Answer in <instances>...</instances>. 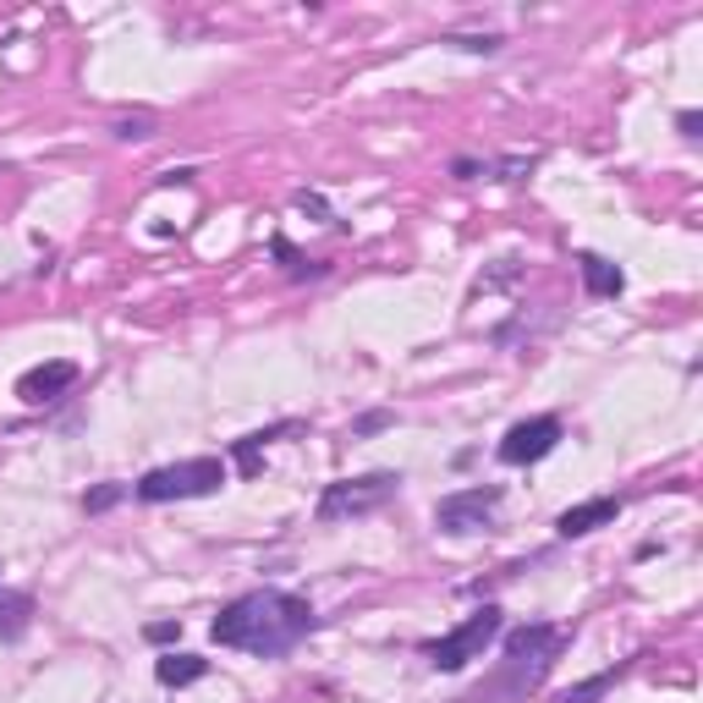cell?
I'll use <instances>...</instances> for the list:
<instances>
[{
    "label": "cell",
    "mask_w": 703,
    "mask_h": 703,
    "mask_svg": "<svg viewBox=\"0 0 703 703\" xmlns=\"http://www.w3.org/2000/svg\"><path fill=\"white\" fill-rule=\"evenodd\" d=\"M111 132H116L122 143H143V138H154V116H122Z\"/></svg>",
    "instance_id": "17"
},
{
    "label": "cell",
    "mask_w": 703,
    "mask_h": 703,
    "mask_svg": "<svg viewBox=\"0 0 703 703\" xmlns=\"http://www.w3.org/2000/svg\"><path fill=\"white\" fill-rule=\"evenodd\" d=\"M302 429H308L302 418H280V424H269V429H253V435L231 440V462H237V473H242V479H258L264 451H269L275 440H286V435H302Z\"/></svg>",
    "instance_id": "10"
},
{
    "label": "cell",
    "mask_w": 703,
    "mask_h": 703,
    "mask_svg": "<svg viewBox=\"0 0 703 703\" xmlns=\"http://www.w3.org/2000/svg\"><path fill=\"white\" fill-rule=\"evenodd\" d=\"M402 495V473H364V479H335L319 495V522H352V517H374Z\"/></svg>",
    "instance_id": "5"
},
{
    "label": "cell",
    "mask_w": 703,
    "mask_h": 703,
    "mask_svg": "<svg viewBox=\"0 0 703 703\" xmlns=\"http://www.w3.org/2000/svg\"><path fill=\"white\" fill-rule=\"evenodd\" d=\"M143 637H149V643H176V637H182V621H149Z\"/></svg>",
    "instance_id": "20"
},
{
    "label": "cell",
    "mask_w": 703,
    "mask_h": 703,
    "mask_svg": "<svg viewBox=\"0 0 703 703\" xmlns=\"http://www.w3.org/2000/svg\"><path fill=\"white\" fill-rule=\"evenodd\" d=\"M269 253H275V258L286 264V275H291V280H302V275H308V280L330 275V264H324V258H302V253H297V247H291L286 237H275V242H269Z\"/></svg>",
    "instance_id": "14"
},
{
    "label": "cell",
    "mask_w": 703,
    "mask_h": 703,
    "mask_svg": "<svg viewBox=\"0 0 703 703\" xmlns=\"http://www.w3.org/2000/svg\"><path fill=\"white\" fill-rule=\"evenodd\" d=\"M561 440H566V424H561L555 413H539V418L511 424V429L500 435L495 457H500L506 468H533V462H544V457H550Z\"/></svg>",
    "instance_id": "7"
},
{
    "label": "cell",
    "mask_w": 703,
    "mask_h": 703,
    "mask_svg": "<svg viewBox=\"0 0 703 703\" xmlns=\"http://www.w3.org/2000/svg\"><path fill=\"white\" fill-rule=\"evenodd\" d=\"M78 364L72 358H50V364H34L28 374H18V396L28 402V407H50V402H61L72 385H78Z\"/></svg>",
    "instance_id": "8"
},
{
    "label": "cell",
    "mask_w": 703,
    "mask_h": 703,
    "mask_svg": "<svg viewBox=\"0 0 703 703\" xmlns=\"http://www.w3.org/2000/svg\"><path fill=\"white\" fill-rule=\"evenodd\" d=\"M676 127H681V138H698L703 116H698V111H681V116H676Z\"/></svg>",
    "instance_id": "22"
},
{
    "label": "cell",
    "mask_w": 703,
    "mask_h": 703,
    "mask_svg": "<svg viewBox=\"0 0 703 703\" xmlns=\"http://www.w3.org/2000/svg\"><path fill=\"white\" fill-rule=\"evenodd\" d=\"M391 424H396V413H391V407H374V413H364V418H352V440L380 435V429H391Z\"/></svg>",
    "instance_id": "18"
},
{
    "label": "cell",
    "mask_w": 703,
    "mask_h": 703,
    "mask_svg": "<svg viewBox=\"0 0 703 703\" xmlns=\"http://www.w3.org/2000/svg\"><path fill=\"white\" fill-rule=\"evenodd\" d=\"M500 632H506V621H500V604H479V610H473V615H462L451 632L429 637V643H424V659H429L435 670L457 676V670H468L473 659H484V648H489Z\"/></svg>",
    "instance_id": "4"
},
{
    "label": "cell",
    "mask_w": 703,
    "mask_h": 703,
    "mask_svg": "<svg viewBox=\"0 0 703 703\" xmlns=\"http://www.w3.org/2000/svg\"><path fill=\"white\" fill-rule=\"evenodd\" d=\"M500 484H473V489H457V495H440L435 500V528L451 533V539H468V533H484L500 511Z\"/></svg>",
    "instance_id": "6"
},
{
    "label": "cell",
    "mask_w": 703,
    "mask_h": 703,
    "mask_svg": "<svg viewBox=\"0 0 703 703\" xmlns=\"http://www.w3.org/2000/svg\"><path fill=\"white\" fill-rule=\"evenodd\" d=\"M209 676V659L204 654H160L154 659V681L160 687H193Z\"/></svg>",
    "instance_id": "12"
},
{
    "label": "cell",
    "mask_w": 703,
    "mask_h": 703,
    "mask_svg": "<svg viewBox=\"0 0 703 703\" xmlns=\"http://www.w3.org/2000/svg\"><path fill=\"white\" fill-rule=\"evenodd\" d=\"M615 517H621V495H593V500L566 506V511L555 517V533H561V539H588V533L610 528Z\"/></svg>",
    "instance_id": "9"
},
{
    "label": "cell",
    "mask_w": 703,
    "mask_h": 703,
    "mask_svg": "<svg viewBox=\"0 0 703 703\" xmlns=\"http://www.w3.org/2000/svg\"><path fill=\"white\" fill-rule=\"evenodd\" d=\"M34 626V599L28 593H0V643H23Z\"/></svg>",
    "instance_id": "13"
},
{
    "label": "cell",
    "mask_w": 703,
    "mask_h": 703,
    "mask_svg": "<svg viewBox=\"0 0 703 703\" xmlns=\"http://www.w3.org/2000/svg\"><path fill=\"white\" fill-rule=\"evenodd\" d=\"M297 209H302V215H319V220H330V209H324V198H319V193H297Z\"/></svg>",
    "instance_id": "21"
},
{
    "label": "cell",
    "mask_w": 703,
    "mask_h": 703,
    "mask_svg": "<svg viewBox=\"0 0 703 703\" xmlns=\"http://www.w3.org/2000/svg\"><path fill=\"white\" fill-rule=\"evenodd\" d=\"M313 632H319L313 604L302 593H286V588H247L231 604H220L209 621V637L220 648H237L253 659H286Z\"/></svg>",
    "instance_id": "1"
},
{
    "label": "cell",
    "mask_w": 703,
    "mask_h": 703,
    "mask_svg": "<svg viewBox=\"0 0 703 703\" xmlns=\"http://www.w3.org/2000/svg\"><path fill=\"white\" fill-rule=\"evenodd\" d=\"M561 643H566V632H561L555 621H528V626L506 632V643H500V670H495L468 703H522L528 692L544 687V676H550Z\"/></svg>",
    "instance_id": "2"
},
{
    "label": "cell",
    "mask_w": 703,
    "mask_h": 703,
    "mask_svg": "<svg viewBox=\"0 0 703 703\" xmlns=\"http://www.w3.org/2000/svg\"><path fill=\"white\" fill-rule=\"evenodd\" d=\"M127 495H132L127 484H100V489H89V495H83V511H89V517H100V511H111V506H122Z\"/></svg>",
    "instance_id": "16"
},
{
    "label": "cell",
    "mask_w": 703,
    "mask_h": 703,
    "mask_svg": "<svg viewBox=\"0 0 703 703\" xmlns=\"http://www.w3.org/2000/svg\"><path fill=\"white\" fill-rule=\"evenodd\" d=\"M446 45H457V50H468V56H500V34H446Z\"/></svg>",
    "instance_id": "15"
},
{
    "label": "cell",
    "mask_w": 703,
    "mask_h": 703,
    "mask_svg": "<svg viewBox=\"0 0 703 703\" xmlns=\"http://www.w3.org/2000/svg\"><path fill=\"white\" fill-rule=\"evenodd\" d=\"M610 681H615V670H604V676H593V681H583V687H572V692H566L561 703H593V698H599V692H604Z\"/></svg>",
    "instance_id": "19"
},
{
    "label": "cell",
    "mask_w": 703,
    "mask_h": 703,
    "mask_svg": "<svg viewBox=\"0 0 703 703\" xmlns=\"http://www.w3.org/2000/svg\"><path fill=\"white\" fill-rule=\"evenodd\" d=\"M577 275H583V291H588V297H621V291H626L621 264H610V258H599V253H577Z\"/></svg>",
    "instance_id": "11"
},
{
    "label": "cell",
    "mask_w": 703,
    "mask_h": 703,
    "mask_svg": "<svg viewBox=\"0 0 703 703\" xmlns=\"http://www.w3.org/2000/svg\"><path fill=\"white\" fill-rule=\"evenodd\" d=\"M226 489V462L220 457H187V462H165V468H149L132 495L143 506H171V500H204V495H220Z\"/></svg>",
    "instance_id": "3"
}]
</instances>
